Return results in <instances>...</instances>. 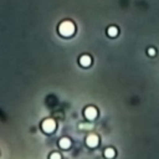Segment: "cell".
Returning <instances> with one entry per match:
<instances>
[{"instance_id":"6da1fadb","label":"cell","mask_w":159,"mask_h":159,"mask_svg":"<svg viewBox=\"0 0 159 159\" xmlns=\"http://www.w3.org/2000/svg\"><path fill=\"white\" fill-rule=\"evenodd\" d=\"M57 31L60 34V36L62 37H71L75 35L76 32V26L72 21L70 20H63L58 24V27H57Z\"/></svg>"},{"instance_id":"7a4b0ae2","label":"cell","mask_w":159,"mask_h":159,"mask_svg":"<svg viewBox=\"0 0 159 159\" xmlns=\"http://www.w3.org/2000/svg\"><path fill=\"white\" fill-rule=\"evenodd\" d=\"M41 129H42L45 133L50 134V133H52V132L56 129V122H55L53 119H51V118H47V119L42 120V123H41Z\"/></svg>"},{"instance_id":"3957f363","label":"cell","mask_w":159,"mask_h":159,"mask_svg":"<svg viewBox=\"0 0 159 159\" xmlns=\"http://www.w3.org/2000/svg\"><path fill=\"white\" fill-rule=\"evenodd\" d=\"M83 114H84V117H86L88 120H93V119L97 118V116H98V111H97L96 107H93V106H88V107L84 108Z\"/></svg>"},{"instance_id":"277c9868","label":"cell","mask_w":159,"mask_h":159,"mask_svg":"<svg viewBox=\"0 0 159 159\" xmlns=\"http://www.w3.org/2000/svg\"><path fill=\"white\" fill-rule=\"evenodd\" d=\"M86 144H87V147H89V148H96V147H98V144H99V138H98V135H96V134H88L87 138H86Z\"/></svg>"},{"instance_id":"5b68a950","label":"cell","mask_w":159,"mask_h":159,"mask_svg":"<svg viewBox=\"0 0 159 159\" xmlns=\"http://www.w3.org/2000/svg\"><path fill=\"white\" fill-rule=\"evenodd\" d=\"M78 63L81 67H89L92 65V57L89 55H81L78 58Z\"/></svg>"},{"instance_id":"8992f818","label":"cell","mask_w":159,"mask_h":159,"mask_svg":"<svg viewBox=\"0 0 159 159\" xmlns=\"http://www.w3.org/2000/svg\"><path fill=\"white\" fill-rule=\"evenodd\" d=\"M107 36L108 37H111V39H114V37H117L118 36V34H119V30H118V27L117 26H114V25H111V26H108L107 27Z\"/></svg>"},{"instance_id":"52a82bcc","label":"cell","mask_w":159,"mask_h":159,"mask_svg":"<svg viewBox=\"0 0 159 159\" xmlns=\"http://www.w3.org/2000/svg\"><path fill=\"white\" fill-rule=\"evenodd\" d=\"M58 147H60L61 149H68V148L71 147V140H70L67 137H63V138H61V139L58 140Z\"/></svg>"},{"instance_id":"ba28073f","label":"cell","mask_w":159,"mask_h":159,"mask_svg":"<svg viewBox=\"0 0 159 159\" xmlns=\"http://www.w3.org/2000/svg\"><path fill=\"white\" fill-rule=\"evenodd\" d=\"M103 155H104L107 159H112V158L116 157V150H114L113 148H107V149H104Z\"/></svg>"},{"instance_id":"9c48e42d","label":"cell","mask_w":159,"mask_h":159,"mask_svg":"<svg viewBox=\"0 0 159 159\" xmlns=\"http://www.w3.org/2000/svg\"><path fill=\"white\" fill-rule=\"evenodd\" d=\"M48 159H62V157H61V154L58 152H52L48 155Z\"/></svg>"},{"instance_id":"30bf717a","label":"cell","mask_w":159,"mask_h":159,"mask_svg":"<svg viewBox=\"0 0 159 159\" xmlns=\"http://www.w3.org/2000/svg\"><path fill=\"white\" fill-rule=\"evenodd\" d=\"M147 53H148V56L153 57V56H155V55H157V50H155L154 47H149V48L147 50Z\"/></svg>"}]
</instances>
